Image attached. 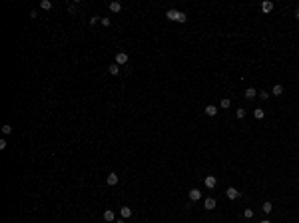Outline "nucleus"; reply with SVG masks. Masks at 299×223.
<instances>
[{
	"label": "nucleus",
	"instance_id": "nucleus-17",
	"mask_svg": "<svg viewBox=\"0 0 299 223\" xmlns=\"http://www.w3.org/2000/svg\"><path fill=\"white\" fill-rule=\"evenodd\" d=\"M281 94H283V86H281V84L273 86V96H281Z\"/></svg>",
	"mask_w": 299,
	"mask_h": 223
},
{
	"label": "nucleus",
	"instance_id": "nucleus-29",
	"mask_svg": "<svg viewBox=\"0 0 299 223\" xmlns=\"http://www.w3.org/2000/svg\"><path fill=\"white\" fill-rule=\"evenodd\" d=\"M114 223H124V219H118V221H114Z\"/></svg>",
	"mask_w": 299,
	"mask_h": 223
},
{
	"label": "nucleus",
	"instance_id": "nucleus-10",
	"mask_svg": "<svg viewBox=\"0 0 299 223\" xmlns=\"http://www.w3.org/2000/svg\"><path fill=\"white\" fill-rule=\"evenodd\" d=\"M204 114H205V116H209V118H214L215 114H217V108L209 104V106H205V110H204Z\"/></svg>",
	"mask_w": 299,
	"mask_h": 223
},
{
	"label": "nucleus",
	"instance_id": "nucleus-26",
	"mask_svg": "<svg viewBox=\"0 0 299 223\" xmlns=\"http://www.w3.org/2000/svg\"><path fill=\"white\" fill-rule=\"evenodd\" d=\"M68 12H70V14L76 12V4H70V6H68Z\"/></svg>",
	"mask_w": 299,
	"mask_h": 223
},
{
	"label": "nucleus",
	"instance_id": "nucleus-12",
	"mask_svg": "<svg viewBox=\"0 0 299 223\" xmlns=\"http://www.w3.org/2000/svg\"><path fill=\"white\" fill-rule=\"evenodd\" d=\"M108 72H110L112 76H118L120 74V66L118 64H110V66H108Z\"/></svg>",
	"mask_w": 299,
	"mask_h": 223
},
{
	"label": "nucleus",
	"instance_id": "nucleus-18",
	"mask_svg": "<svg viewBox=\"0 0 299 223\" xmlns=\"http://www.w3.org/2000/svg\"><path fill=\"white\" fill-rule=\"evenodd\" d=\"M219 106H221V108H224V110H227V108H229V106H231V100H229V98H224V100H221V102H219Z\"/></svg>",
	"mask_w": 299,
	"mask_h": 223
},
{
	"label": "nucleus",
	"instance_id": "nucleus-1",
	"mask_svg": "<svg viewBox=\"0 0 299 223\" xmlns=\"http://www.w3.org/2000/svg\"><path fill=\"white\" fill-rule=\"evenodd\" d=\"M166 16H168V20H172V22H188V16H186V12H179V10H168L166 12Z\"/></svg>",
	"mask_w": 299,
	"mask_h": 223
},
{
	"label": "nucleus",
	"instance_id": "nucleus-9",
	"mask_svg": "<svg viewBox=\"0 0 299 223\" xmlns=\"http://www.w3.org/2000/svg\"><path fill=\"white\" fill-rule=\"evenodd\" d=\"M204 207L208 209V211H211V209H215V199H214V197H208V199L204 201Z\"/></svg>",
	"mask_w": 299,
	"mask_h": 223
},
{
	"label": "nucleus",
	"instance_id": "nucleus-15",
	"mask_svg": "<svg viewBox=\"0 0 299 223\" xmlns=\"http://www.w3.org/2000/svg\"><path fill=\"white\" fill-rule=\"evenodd\" d=\"M110 10L112 12H120V10H122V4L120 2H110Z\"/></svg>",
	"mask_w": 299,
	"mask_h": 223
},
{
	"label": "nucleus",
	"instance_id": "nucleus-11",
	"mask_svg": "<svg viewBox=\"0 0 299 223\" xmlns=\"http://www.w3.org/2000/svg\"><path fill=\"white\" fill-rule=\"evenodd\" d=\"M261 10H263L265 14H269L271 10H273V2H269V0H265V2L261 4Z\"/></svg>",
	"mask_w": 299,
	"mask_h": 223
},
{
	"label": "nucleus",
	"instance_id": "nucleus-14",
	"mask_svg": "<svg viewBox=\"0 0 299 223\" xmlns=\"http://www.w3.org/2000/svg\"><path fill=\"white\" fill-rule=\"evenodd\" d=\"M271 209H273V205H271L269 201H265V203L261 205V211H263V213H271Z\"/></svg>",
	"mask_w": 299,
	"mask_h": 223
},
{
	"label": "nucleus",
	"instance_id": "nucleus-20",
	"mask_svg": "<svg viewBox=\"0 0 299 223\" xmlns=\"http://www.w3.org/2000/svg\"><path fill=\"white\" fill-rule=\"evenodd\" d=\"M253 215H255L253 209H245V211H243V217H245V219H253Z\"/></svg>",
	"mask_w": 299,
	"mask_h": 223
},
{
	"label": "nucleus",
	"instance_id": "nucleus-5",
	"mask_svg": "<svg viewBox=\"0 0 299 223\" xmlns=\"http://www.w3.org/2000/svg\"><path fill=\"white\" fill-rule=\"evenodd\" d=\"M106 183L108 185H118V173H108Z\"/></svg>",
	"mask_w": 299,
	"mask_h": 223
},
{
	"label": "nucleus",
	"instance_id": "nucleus-21",
	"mask_svg": "<svg viewBox=\"0 0 299 223\" xmlns=\"http://www.w3.org/2000/svg\"><path fill=\"white\" fill-rule=\"evenodd\" d=\"M2 134L4 135H10V134H12V128H10L8 124H4V126H2Z\"/></svg>",
	"mask_w": 299,
	"mask_h": 223
},
{
	"label": "nucleus",
	"instance_id": "nucleus-13",
	"mask_svg": "<svg viewBox=\"0 0 299 223\" xmlns=\"http://www.w3.org/2000/svg\"><path fill=\"white\" fill-rule=\"evenodd\" d=\"M255 96H257V92H255L253 88H247V90H245V98H247V100H253Z\"/></svg>",
	"mask_w": 299,
	"mask_h": 223
},
{
	"label": "nucleus",
	"instance_id": "nucleus-24",
	"mask_svg": "<svg viewBox=\"0 0 299 223\" xmlns=\"http://www.w3.org/2000/svg\"><path fill=\"white\" fill-rule=\"evenodd\" d=\"M257 96H259V100H267V98H269V94H267V92H265V90H263V92H259Z\"/></svg>",
	"mask_w": 299,
	"mask_h": 223
},
{
	"label": "nucleus",
	"instance_id": "nucleus-22",
	"mask_svg": "<svg viewBox=\"0 0 299 223\" xmlns=\"http://www.w3.org/2000/svg\"><path fill=\"white\" fill-rule=\"evenodd\" d=\"M235 116H237L239 119H241V118H245V110H243V108H239V110L235 112Z\"/></svg>",
	"mask_w": 299,
	"mask_h": 223
},
{
	"label": "nucleus",
	"instance_id": "nucleus-2",
	"mask_svg": "<svg viewBox=\"0 0 299 223\" xmlns=\"http://www.w3.org/2000/svg\"><path fill=\"white\" fill-rule=\"evenodd\" d=\"M128 60H130V58H128L126 52H118V54H116V64H118V66H122V64H128Z\"/></svg>",
	"mask_w": 299,
	"mask_h": 223
},
{
	"label": "nucleus",
	"instance_id": "nucleus-23",
	"mask_svg": "<svg viewBox=\"0 0 299 223\" xmlns=\"http://www.w3.org/2000/svg\"><path fill=\"white\" fill-rule=\"evenodd\" d=\"M100 22L104 24V26H110V24H112V20L108 18V16H104V18H100Z\"/></svg>",
	"mask_w": 299,
	"mask_h": 223
},
{
	"label": "nucleus",
	"instance_id": "nucleus-28",
	"mask_svg": "<svg viewBox=\"0 0 299 223\" xmlns=\"http://www.w3.org/2000/svg\"><path fill=\"white\" fill-rule=\"evenodd\" d=\"M259 223H271V221H269V219H263V221H259Z\"/></svg>",
	"mask_w": 299,
	"mask_h": 223
},
{
	"label": "nucleus",
	"instance_id": "nucleus-6",
	"mask_svg": "<svg viewBox=\"0 0 299 223\" xmlns=\"http://www.w3.org/2000/svg\"><path fill=\"white\" fill-rule=\"evenodd\" d=\"M104 221H108V223H114V221H116V215H114L112 209H106V211H104Z\"/></svg>",
	"mask_w": 299,
	"mask_h": 223
},
{
	"label": "nucleus",
	"instance_id": "nucleus-25",
	"mask_svg": "<svg viewBox=\"0 0 299 223\" xmlns=\"http://www.w3.org/2000/svg\"><path fill=\"white\" fill-rule=\"evenodd\" d=\"M98 22H100V18H98V16H92V18H90V24H92V26L98 24Z\"/></svg>",
	"mask_w": 299,
	"mask_h": 223
},
{
	"label": "nucleus",
	"instance_id": "nucleus-27",
	"mask_svg": "<svg viewBox=\"0 0 299 223\" xmlns=\"http://www.w3.org/2000/svg\"><path fill=\"white\" fill-rule=\"evenodd\" d=\"M295 18H297V20H299V8H297V10H295Z\"/></svg>",
	"mask_w": 299,
	"mask_h": 223
},
{
	"label": "nucleus",
	"instance_id": "nucleus-19",
	"mask_svg": "<svg viewBox=\"0 0 299 223\" xmlns=\"http://www.w3.org/2000/svg\"><path fill=\"white\" fill-rule=\"evenodd\" d=\"M253 116L257 118V119H263V116H265V112L261 110V108H257V110H253Z\"/></svg>",
	"mask_w": 299,
	"mask_h": 223
},
{
	"label": "nucleus",
	"instance_id": "nucleus-3",
	"mask_svg": "<svg viewBox=\"0 0 299 223\" xmlns=\"http://www.w3.org/2000/svg\"><path fill=\"white\" fill-rule=\"evenodd\" d=\"M225 195H227V199H237L239 197V191L235 187H227L225 189Z\"/></svg>",
	"mask_w": 299,
	"mask_h": 223
},
{
	"label": "nucleus",
	"instance_id": "nucleus-7",
	"mask_svg": "<svg viewBox=\"0 0 299 223\" xmlns=\"http://www.w3.org/2000/svg\"><path fill=\"white\" fill-rule=\"evenodd\" d=\"M189 199L192 201H198V199H202V191H199V189H189Z\"/></svg>",
	"mask_w": 299,
	"mask_h": 223
},
{
	"label": "nucleus",
	"instance_id": "nucleus-16",
	"mask_svg": "<svg viewBox=\"0 0 299 223\" xmlns=\"http://www.w3.org/2000/svg\"><path fill=\"white\" fill-rule=\"evenodd\" d=\"M40 8H42V10H50V8H52V2H50V0H42V2H40Z\"/></svg>",
	"mask_w": 299,
	"mask_h": 223
},
{
	"label": "nucleus",
	"instance_id": "nucleus-4",
	"mask_svg": "<svg viewBox=\"0 0 299 223\" xmlns=\"http://www.w3.org/2000/svg\"><path fill=\"white\" fill-rule=\"evenodd\" d=\"M204 183H205V187H209V189H214L215 187V183H217V179L214 177V175H208L204 179Z\"/></svg>",
	"mask_w": 299,
	"mask_h": 223
},
{
	"label": "nucleus",
	"instance_id": "nucleus-8",
	"mask_svg": "<svg viewBox=\"0 0 299 223\" xmlns=\"http://www.w3.org/2000/svg\"><path fill=\"white\" fill-rule=\"evenodd\" d=\"M120 215H122V219H128V217H132V207H120Z\"/></svg>",
	"mask_w": 299,
	"mask_h": 223
}]
</instances>
